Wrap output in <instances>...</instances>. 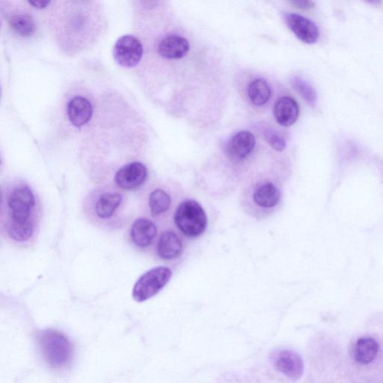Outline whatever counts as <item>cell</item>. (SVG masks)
<instances>
[{
  "label": "cell",
  "instance_id": "obj_1",
  "mask_svg": "<svg viewBox=\"0 0 383 383\" xmlns=\"http://www.w3.org/2000/svg\"><path fill=\"white\" fill-rule=\"evenodd\" d=\"M36 340L42 358L51 367L61 368L70 361L73 347L63 333L52 330H43L38 333Z\"/></svg>",
  "mask_w": 383,
  "mask_h": 383
},
{
  "label": "cell",
  "instance_id": "obj_2",
  "mask_svg": "<svg viewBox=\"0 0 383 383\" xmlns=\"http://www.w3.org/2000/svg\"><path fill=\"white\" fill-rule=\"evenodd\" d=\"M177 227L189 238H197L207 228L208 218L195 200H186L176 209L174 216Z\"/></svg>",
  "mask_w": 383,
  "mask_h": 383
},
{
  "label": "cell",
  "instance_id": "obj_3",
  "mask_svg": "<svg viewBox=\"0 0 383 383\" xmlns=\"http://www.w3.org/2000/svg\"><path fill=\"white\" fill-rule=\"evenodd\" d=\"M172 276V271L165 267L147 271L137 280L132 289V298L138 303L152 298L167 285Z\"/></svg>",
  "mask_w": 383,
  "mask_h": 383
},
{
  "label": "cell",
  "instance_id": "obj_4",
  "mask_svg": "<svg viewBox=\"0 0 383 383\" xmlns=\"http://www.w3.org/2000/svg\"><path fill=\"white\" fill-rule=\"evenodd\" d=\"M10 211L9 222H31V214L35 208L36 199L33 191L26 185L14 187L8 197Z\"/></svg>",
  "mask_w": 383,
  "mask_h": 383
},
{
  "label": "cell",
  "instance_id": "obj_5",
  "mask_svg": "<svg viewBox=\"0 0 383 383\" xmlns=\"http://www.w3.org/2000/svg\"><path fill=\"white\" fill-rule=\"evenodd\" d=\"M271 360L276 369L293 380L301 378L304 363L301 356L292 350L276 349L271 353Z\"/></svg>",
  "mask_w": 383,
  "mask_h": 383
},
{
  "label": "cell",
  "instance_id": "obj_6",
  "mask_svg": "<svg viewBox=\"0 0 383 383\" xmlns=\"http://www.w3.org/2000/svg\"><path fill=\"white\" fill-rule=\"evenodd\" d=\"M143 54L140 41L130 35L123 36L117 40L113 49L115 61L125 68H132L139 64Z\"/></svg>",
  "mask_w": 383,
  "mask_h": 383
},
{
  "label": "cell",
  "instance_id": "obj_7",
  "mask_svg": "<svg viewBox=\"0 0 383 383\" xmlns=\"http://www.w3.org/2000/svg\"><path fill=\"white\" fill-rule=\"evenodd\" d=\"M148 177V171L140 162H132L122 167L115 176V182L120 187L132 190L143 185Z\"/></svg>",
  "mask_w": 383,
  "mask_h": 383
},
{
  "label": "cell",
  "instance_id": "obj_8",
  "mask_svg": "<svg viewBox=\"0 0 383 383\" xmlns=\"http://www.w3.org/2000/svg\"><path fill=\"white\" fill-rule=\"evenodd\" d=\"M285 20L290 31L301 41L312 44L318 41L320 37L319 28L311 20L297 14H287Z\"/></svg>",
  "mask_w": 383,
  "mask_h": 383
},
{
  "label": "cell",
  "instance_id": "obj_9",
  "mask_svg": "<svg viewBox=\"0 0 383 383\" xmlns=\"http://www.w3.org/2000/svg\"><path fill=\"white\" fill-rule=\"evenodd\" d=\"M256 143V137L252 132H239L229 141L226 154L233 161H241L253 152Z\"/></svg>",
  "mask_w": 383,
  "mask_h": 383
},
{
  "label": "cell",
  "instance_id": "obj_10",
  "mask_svg": "<svg viewBox=\"0 0 383 383\" xmlns=\"http://www.w3.org/2000/svg\"><path fill=\"white\" fill-rule=\"evenodd\" d=\"M157 233L155 224L149 219L139 218L130 229V238L137 246L145 248L152 244Z\"/></svg>",
  "mask_w": 383,
  "mask_h": 383
},
{
  "label": "cell",
  "instance_id": "obj_11",
  "mask_svg": "<svg viewBox=\"0 0 383 383\" xmlns=\"http://www.w3.org/2000/svg\"><path fill=\"white\" fill-rule=\"evenodd\" d=\"M277 122L284 127L295 123L300 115L298 102L290 97H283L277 100L273 110Z\"/></svg>",
  "mask_w": 383,
  "mask_h": 383
},
{
  "label": "cell",
  "instance_id": "obj_12",
  "mask_svg": "<svg viewBox=\"0 0 383 383\" xmlns=\"http://www.w3.org/2000/svg\"><path fill=\"white\" fill-rule=\"evenodd\" d=\"M70 122L77 127H81L90 122L93 114L91 103L83 97H75L68 105Z\"/></svg>",
  "mask_w": 383,
  "mask_h": 383
},
{
  "label": "cell",
  "instance_id": "obj_13",
  "mask_svg": "<svg viewBox=\"0 0 383 383\" xmlns=\"http://www.w3.org/2000/svg\"><path fill=\"white\" fill-rule=\"evenodd\" d=\"M189 51L188 41L180 36L171 35L165 37L159 44L158 51L167 60H179Z\"/></svg>",
  "mask_w": 383,
  "mask_h": 383
},
{
  "label": "cell",
  "instance_id": "obj_14",
  "mask_svg": "<svg viewBox=\"0 0 383 383\" xmlns=\"http://www.w3.org/2000/svg\"><path fill=\"white\" fill-rule=\"evenodd\" d=\"M183 243L179 236L173 231H166L161 235L157 245V254L167 261L174 260L181 256Z\"/></svg>",
  "mask_w": 383,
  "mask_h": 383
},
{
  "label": "cell",
  "instance_id": "obj_15",
  "mask_svg": "<svg viewBox=\"0 0 383 383\" xmlns=\"http://www.w3.org/2000/svg\"><path fill=\"white\" fill-rule=\"evenodd\" d=\"M123 196L120 193L109 192L102 194L95 204L97 216L102 219L111 218L116 210L120 207Z\"/></svg>",
  "mask_w": 383,
  "mask_h": 383
},
{
  "label": "cell",
  "instance_id": "obj_16",
  "mask_svg": "<svg viewBox=\"0 0 383 383\" xmlns=\"http://www.w3.org/2000/svg\"><path fill=\"white\" fill-rule=\"evenodd\" d=\"M379 351V345L372 337L360 338L355 349V360L362 364H369L374 360Z\"/></svg>",
  "mask_w": 383,
  "mask_h": 383
},
{
  "label": "cell",
  "instance_id": "obj_17",
  "mask_svg": "<svg viewBox=\"0 0 383 383\" xmlns=\"http://www.w3.org/2000/svg\"><path fill=\"white\" fill-rule=\"evenodd\" d=\"M253 199L261 208H274L280 200L279 190L271 183L264 184L256 189Z\"/></svg>",
  "mask_w": 383,
  "mask_h": 383
},
{
  "label": "cell",
  "instance_id": "obj_18",
  "mask_svg": "<svg viewBox=\"0 0 383 383\" xmlns=\"http://www.w3.org/2000/svg\"><path fill=\"white\" fill-rule=\"evenodd\" d=\"M271 88L268 83L258 79L249 84L248 88V98L256 106H263L271 98Z\"/></svg>",
  "mask_w": 383,
  "mask_h": 383
},
{
  "label": "cell",
  "instance_id": "obj_19",
  "mask_svg": "<svg viewBox=\"0 0 383 383\" xmlns=\"http://www.w3.org/2000/svg\"><path fill=\"white\" fill-rule=\"evenodd\" d=\"M172 203L170 196L163 189H157L149 196V208L153 216H159L168 211Z\"/></svg>",
  "mask_w": 383,
  "mask_h": 383
},
{
  "label": "cell",
  "instance_id": "obj_20",
  "mask_svg": "<svg viewBox=\"0 0 383 383\" xmlns=\"http://www.w3.org/2000/svg\"><path fill=\"white\" fill-rule=\"evenodd\" d=\"M7 231L12 240L17 242H26L33 237L34 226L33 222H9Z\"/></svg>",
  "mask_w": 383,
  "mask_h": 383
},
{
  "label": "cell",
  "instance_id": "obj_21",
  "mask_svg": "<svg viewBox=\"0 0 383 383\" xmlns=\"http://www.w3.org/2000/svg\"><path fill=\"white\" fill-rule=\"evenodd\" d=\"M9 25L14 32L23 37L32 36L36 29L34 21L26 14L12 17L9 21Z\"/></svg>",
  "mask_w": 383,
  "mask_h": 383
},
{
  "label": "cell",
  "instance_id": "obj_22",
  "mask_svg": "<svg viewBox=\"0 0 383 383\" xmlns=\"http://www.w3.org/2000/svg\"><path fill=\"white\" fill-rule=\"evenodd\" d=\"M292 83L294 88L307 101L308 104L315 107L318 101V95L314 87L300 78H294Z\"/></svg>",
  "mask_w": 383,
  "mask_h": 383
},
{
  "label": "cell",
  "instance_id": "obj_23",
  "mask_svg": "<svg viewBox=\"0 0 383 383\" xmlns=\"http://www.w3.org/2000/svg\"><path fill=\"white\" fill-rule=\"evenodd\" d=\"M268 142L273 147L276 151L281 152L285 148V140L280 137L278 135L274 134V132H269L266 136Z\"/></svg>",
  "mask_w": 383,
  "mask_h": 383
},
{
  "label": "cell",
  "instance_id": "obj_24",
  "mask_svg": "<svg viewBox=\"0 0 383 383\" xmlns=\"http://www.w3.org/2000/svg\"><path fill=\"white\" fill-rule=\"evenodd\" d=\"M294 6L303 9H312L314 7V4L311 1H294L292 2Z\"/></svg>",
  "mask_w": 383,
  "mask_h": 383
},
{
  "label": "cell",
  "instance_id": "obj_25",
  "mask_svg": "<svg viewBox=\"0 0 383 383\" xmlns=\"http://www.w3.org/2000/svg\"><path fill=\"white\" fill-rule=\"evenodd\" d=\"M28 4L36 9H44L51 4V1H29Z\"/></svg>",
  "mask_w": 383,
  "mask_h": 383
}]
</instances>
